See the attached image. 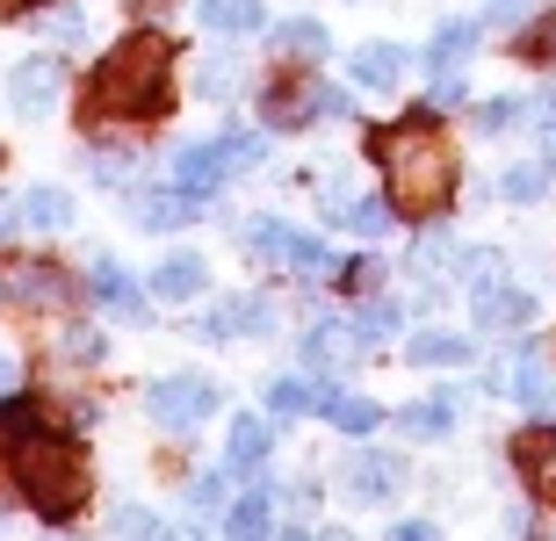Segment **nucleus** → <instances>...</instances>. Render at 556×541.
<instances>
[{
	"label": "nucleus",
	"mask_w": 556,
	"mask_h": 541,
	"mask_svg": "<svg viewBox=\"0 0 556 541\" xmlns=\"http://www.w3.org/2000/svg\"><path fill=\"white\" fill-rule=\"evenodd\" d=\"M369 152L383 159V188H391L397 217H441V209L455 203V181H463V167H455V145L427 124V116H413V124H391Z\"/></svg>",
	"instance_id": "nucleus-1"
},
{
	"label": "nucleus",
	"mask_w": 556,
	"mask_h": 541,
	"mask_svg": "<svg viewBox=\"0 0 556 541\" xmlns=\"http://www.w3.org/2000/svg\"><path fill=\"white\" fill-rule=\"evenodd\" d=\"M94 102H102L109 116H160V108L174 102V43L152 37V29L124 37L94 65Z\"/></svg>",
	"instance_id": "nucleus-2"
},
{
	"label": "nucleus",
	"mask_w": 556,
	"mask_h": 541,
	"mask_svg": "<svg viewBox=\"0 0 556 541\" xmlns=\"http://www.w3.org/2000/svg\"><path fill=\"white\" fill-rule=\"evenodd\" d=\"M15 484L37 499L43 520H73L80 499H87V462H80V448L59 440V434H22L15 440Z\"/></svg>",
	"instance_id": "nucleus-3"
},
{
	"label": "nucleus",
	"mask_w": 556,
	"mask_h": 541,
	"mask_svg": "<svg viewBox=\"0 0 556 541\" xmlns=\"http://www.w3.org/2000/svg\"><path fill=\"white\" fill-rule=\"evenodd\" d=\"M144 412L160 418L166 434H188V426H203L217 412V383H203V375H160L144 390Z\"/></svg>",
	"instance_id": "nucleus-4"
},
{
	"label": "nucleus",
	"mask_w": 556,
	"mask_h": 541,
	"mask_svg": "<svg viewBox=\"0 0 556 541\" xmlns=\"http://www.w3.org/2000/svg\"><path fill=\"white\" fill-rule=\"evenodd\" d=\"M59 94H65V65L59 59H22L15 73H8V108L29 116V124H43V116L59 108Z\"/></svg>",
	"instance_id": "nucleus-5"
},
{
	"label": "nucleus",
	"mask_w": 556,
	"mask_h": 541,
	"mask_svg": "<svg viewBox=\"0 0 556 541\" xmlns=\"http://www.w3.org/2000/svg\"><path fill=\"white\" fill-rule=\"evenodd\" d=\"M195 333L203 339H261V333H275V304L268 296H225V304H210L195 318Z\"/></svg>",
	"instance_id": "nucleus-6"
},
{
	"label": "nucleus",
	"mask_w": 556,
	"mask_h": 541,
	"mask_svg": "<svg viewBox=\"0 0 556 541\" xmlns=\"http://www.w3.org/2000/svg\"><path fill=\"white\" fill-rule=\"evenodd\" d=\"M514 469L542 505H556V418H542V426H528L514 440Z\"/></svg>",
	"instance_id": "nucleus-7"
},
{
	"label": "nucleus",
	"mask_w": 556,
	"mask_h": 541,
	"mask_svg": "<svg viewBox=\"0 0 556 541\" xmlns=\"http://www.w3.org/2000/svg\"><path fill=\"white\" fill-rule=\"evenodd\" d=\"M0 289L15 296V304H37V311H59L65 296H73V274L51 268V260H15V268L0 274Z\"/></svg>",
	"instance_id": "nucleus-8"
},
{
	"label": "nucleus",
	"mask_w": 556,
	"mask_h": 541,
	"mask_svg": "<svg viewBox=\"0 0 556 541\" xmlns=\"http://www.w3.org/2000/svg\"><path fill=\"white\" fill-rule=\"evenodd\" d=\"M340 484H348L362 505H376V499H391L397 484H405V462H397V455H376V448H362V455H348Z\"/></svg>",
	"instance_id": "nucleus-9"
},
{
	"label": "nucleus",
	"mask_w": 556,
	"mask_h": 541,
	"mask_svg": "<svg viewBox=\"0 0 556 541\" xmlns=\"http://www.w3.org/2000/svg\"><path fill=\"white\" fill-rule=\"evenodd\" d=\"M362 347H369V339H362V325H340V318H318V325L304 333V361H311V369L362 361Z\"/></svg>",
	"instance_id": "nucleus-10"
},
{
	"label": "nucleus",
	"mask_w": 556,
	"mask_h": 541,
	"mask_svg": "<svg viewBox=\"0 0 556 541\" xmlns=\"http://www.w3.org/2000/svg\"><path fill=\"white\" fill-rule=\"evenodd\" d=\"M261 116H268L275 130H304L311 116H318V80H275L268 94H261Z\"/></svg>",
	"instance_id": "nucleus-11"
},
{
	"label": "nucleus",
	"mask_w": 556,
	"mask_h": 541,
	"mask_svg": "<svg viewBox=\"0 0 556 541\" xmlns=\"http://www.w3.org/2000/svg\"><path fill=\"white\" fill-rule=\"evenodd\" d=\"M470 296H477V325H484V333H520V325L535 318V296H528V289H506V282L470 289Z\"/></svg>",
	"instance_id": "nucleus-12"
},
{
	"label": "nucleus",
	"mask_w": 556,
	"mask_h": 541,
	"mask_svg": "<svg viewBox=\"0 0 556 541\" xmlns=\"http://www.w3.org/2000/svg\"><path fill=\"white\" fill-rule=\"evenodd\" d=\"M506 390H514L535 418H556V369L542 355H520L514 369H506Z\"/></svg>",
	"instance_id": "nucleus-13"
},
{
	"label": "nucleus",
	"mask_w": 556,
	"mask_h": 541,
	"mask_svg": "<svg viewBox=\"0 0 556 541\" xmlns=\"http://www.w3.org/2000/svg\"><path fill=\"white\" fill-rule=\"evenodd\" d=\"M195 217H203V195H195V188H181V181L138 203V224L144 231H181V224H195Z\"/></svg>",
	"instance_id": "nucleus-14"
},
{
	"label": "nucleus",
	"mask_w": 556,
	"mask_h": 541,
	"mask_svg": "<svg viewBox=\"0 0 556 541\" xmlns=\"http://www.w3.org/2000/svg\"><path fill=\"white\" fill-rule=\"evenodd\" d=\"M87 173H94V181H130V173H138V138H130V130H94Z\"/></svg>",
	"instance_id": "nucleus-15"
},
{
	"label": "nucleus",
	"mask_w": 556,
	"mask_h": 541,
	"mask_svg": "<svg viewBox=\"0 0 556 541\" xmlns=\"http://www.w3.org/2000/svg\"><path fill=\"white\" fill-rule=\"evenodd\" d=\"M210 289V268L195 260V253H166L160 268H152V296H166V304H188V296Z\"/></svg>",
	"instance_id": "nucleus-16"
},
{
	"label": "nucleus",
	"mask_w": 556,
	"mask_h": 541,
	"mask_svg": "<svg viewBox=\"0 0 556 541\" xmlns=\"http://www.w3.org/2000/svg\"><path fill=\"white\" fill-rule=\"evenodd\" d=\"M174 181H181V188H195V195H217V188L231 181L225 145H188L181 159H174Z\"/></svg>",
	"instance_id": "nucleus-17"
},
{
	"label": "nucleus",
	"mask_w": 556,
	"mask_h": 541,
	"mask_svg": "<svg viewBox=\"0 0 556 541\" xmlns=\"http://www.w3.org/2000/svg\"><path fill=\"white\" fill-rule=\"evenodd\" d=\"M348 73H354V87H376V94H383V87L405 80V51H397V43H362Z\"/></svg>",
	"instance_id": "nucleus-18"
},
{
	"label": "nucleus",
	"mask_w": 556,
	"mask_h": 541,
	"mask_svg": "<svg viewBox=\"0 0 556 541\" xmlns=\"http://www.w3.org/2000/svg\"><path fill=\"white\" fill-rule=\"evenodd\" d=\"M268 448H275V426L261 412H239L231 418V469H261V462H268Z\"/></svg>",
	"instance_id": "nucleus-19"
},
{
	"label": "nucleus",
	"mask_w": 556,
	"mask_h": 541,
	"mask_svg": "<svg viewBox=\"0 0 556 541\" xmlns=\"http://www.w3.org/2000/svg\"><path fill=\"white\" fill-rule=\"evenodd\" d=\"M477 51V22H441V29H433V43H427V73H455V65L470 59Z\"/></svg>",
	"instance_id": "nucleus-20"
},
{
	"label": "nucleus",
	"mask_w": 556,
	"mask_h": 541,
	"mask_svg": "<svg viewBox=\"0 0 556 541\" xmlns=\"http://www.w3.org/2000/svg\"><path fill=\"white\" fill-rule=\"evenodd\" d=\"M22 224L29 231H65L73 224V195H65V188H29V195H22Z\"/></svg>",
	"instance_id": "nucleus-21"
},
{
	"label": "nucleus",
	"mask_w": 556,
	"mask_h": 541,
	"mask_svg": "<svg viewBox=\"0 0 556 541\" xmlns=\"http://www.w3.org/2000/svg\"><path fill=\"white\" fill-rule=\"evenodd\" d=\"M94 296H102L116 318H138V311H144V289L130 282L124 268H116V260H94Z\"/></svg>",
	"instance_id": "nucleus-22"
},
{
	"label": "nucleus",
	"mask_w": 556,
	"mask_h": 541,
	"mask_svg": "<svg viewBox=\"0 0 556 541\" xmlns=\"http://www.w3.org/2000/svg\"><path fill=\"white\" fill-rule=\"evenodd\" d=\"M261 0H203V29H217V37H253L261 29Z\"/></svg>",
	"instance_id": "nucleus-23"
},
{
	"label": "nucleus",
	"mask_w": 556,
	"mask_h": 541,
	"mask_svg": "<svg viewBox=\"0 0 556 541\" xmlns=\"http://www.w3.org/2000/svg\"><path fill=\"white\" fill-rule=\"evenodd\" d=\"M268 412H275V418L326 412V383H296V375H275V383H268Z\"/></svg>",
	"instance_id": "nucleus-24"
},
{
	"label": "nucleus",
	"mask_w": 556,
	"mask_h": 541,
	"mask_svg": "<svg viewBox=\"0 0 556 541\" xmlns=\"http://www.w3.org/2000/svg\"><path fill=\"white\" fill-rule=\"evenodd\" d=\"M405 355H413L419 369H463V361H470V339L463 333H413Z\"/></svg>",
	"instance_id": "nucleus-25"
},
{
	"label": "nucleus",
	"mask_w": 556,
	"mask_h": 541,
	"mask_svg": "<svg viewBox=\"0 0 556 541\" xmlns=\"http://www.w3.org/2000/svg\"><path fill=\"white\" fill-rule=\"evenodd\" d=\"M397 426H405L413 440H433V434H448V426H455V390L427 397V404H405V412H397Z\"/></svg>",
	"instance_id": "nucleus-26"
},
{
	"label": "nucleus",
	"mask_w": 556,
	"mask_h": 541,
	"mask_svg": "<svg viewBox=\"0 0 556 541\" xmlns=\"http://www.w3.org/2000/svg\"><path fill=\"white\" fill-rule=\"evenodd\" d=\"M391 217H397L391 195H383V203H376V195H362V203H340V209H332V224L362 231V239H383V231H391Z\"/></svg>",
	"instance_id": "nucleus-27"
},
{
	"label": "nucleus",
	"mask_w": 556,
	"mask_h": 541,
	"mask_svg": "<svg viewBox=\"0 0 556 541\" xmlns=\"http://www.w3.org/2000/svg\"><path fill=\"white\" fill-rule=\"evenodd\" d=\"M549 181H556V152H542V159H528V167L506 173L498 195H506V203H535V195H549Z\"/></svg>",
	"instance_id": "nucleus-28"
},
{
	"label": "nucleus",
	"mask_w": 556,
	"mask_h": 541,
	"mask_svg": "<svg viewBox=\"0 0 556 541\" xmlns=\"http://www.w3.org/2000/svg\"><path fill=\"white\" fill-rule=\"evenodd\" d=\"M282 268L289 274H304V282H326L340 260L326 253V239H304V231H289V253H282Z\"/></svg>",
	"instance_id": "nucleus-29"
},
{
	"label": "nucleus",
	"mask_w": 556,
	"mask_h": 541,
	"mask_svg": "<svg viewBox=\"0 0 556 541\" xmlns=\"http://www.w3.org/2000/svg\"><path fill=\"white\" fill-rule=\"evenodd\" d=\"M275 43H282L289 59H326V22H311V15H289L282 29H275Z\"/></svg>",
	"instance_id": "nucleus-30"
},
{
	"label": "nucleus",
	"mask_w": 556,
	"mask_h": 541,
	"mask_svg": "<svg viewBox=\"0 0 556 541\" xmlns=\"http://www.w3.org/2000/svg\"><path fill=\"white\" fill-rule=\"evenodd\" d=\"M268 527H275V491H268V484H253L247 499L231 505V534H268Z\"/></svg>",
	"instance_id": "nucleus-31"
},
{
	"label": "nucleus",
	"mask_w": 556,
	"mask_h": 541,
	"mask_svg": "<svg viewBox=\"0 0 556 541\" xmlns=\"http://www.w3.org/2000/svg\"><path fill=\"white\" fill-rule=\"evenodd\" d=\"M326 418L340 426V434H376V418H383V412H376L369 397H340V390H326Z\"/></svg>",
	"instance_id": "nucleus-32"
},
{
	"label": "nucleus",
	"mask_w": 556,
	"mask_h": 541,
	"mask_svg": "<svg viewBox=\"0 0 556 541\" xmlns=\"http://www.w3.org/2000/svg\"><path fill=\"white\" fill-rule=\"evenodd\" d=\"M455 253H463V246L448 239V224H433V217H427V231L413 239V268H419V274H433L441 260H455Z\"/></svg>",
	"instance_id": "nucleus-33"
},
{
	"label": "nucleus",
	"mask_w": 556,
	"mask_h": 541,
	"mask_svg": "<svg viewBox=\"0 0 556 541\" xmlns=\"http://www.w3.org/2000/svg\"><path fill=\"white\" fill-rule=\"evenodd\" d=\"M455 274H463L470 289H492V282H506V260H498L492 246H477V253H455Z\"/></svg>",
	"instance_id": "nucleus-34"
},
{
	"label": "nucleus",
	"mask_w": 556,
	"mask_h": 541,
	"mask_svg": "<svg viewBox=\"0 0 556 541\" xmlns=\"http://www.w3.org/2000/svg\"><path fill=\"white\" fill-rule=\"evenodd\" d=\"M231 87H239V65L231 59H203L195 65V94H203V102H231Z\"/></svg>",
	"instance_id": "nucleus-35"
},
{
	"label": "nucleus",
	"mask_w": 556,
	"mask_h": 541,
	"mask_svg": "<svg viewBox=\"0 0 556 541\" xmlns=\"http://www.w3.org/2000/svg\"><path fill=\"white\" fill-rule=\"evenodd\" d=\"M397 318H405V311H397L391 296H369V304H362V318H354V325H362V339H369V347H376V339H391V333H397Z\"/></svg>",
	"instance_id": "nucleus-36"
},
{
	"label": "nucleus",
	"mask_w": 556,
	"mask_h": 541,
	"mask_svg": "<svg viewBox=\"0 0 556 541\" xmlns=\"http://www.w3.org/2000/svg\"><path fill=\"white\" fill-rule=\"evenodd\" d=\"M217 145H225V167H231V173L261 167V138H253V130H225V138H217Z\"/></svg>",
	"instance_id": "nucleus-37"
},
{
	"label": "nucleus",
	"mask_w": 556,
	"mask_h": 541,
	"mask_svg": "<svg viewBox=\"0 0 556 541\" xmlns=\"http://www.w3.org/2000/svg\"><path fill=\"white\" fill-rule=\"evenodd\" d=\"M59 355L65 361H102V333H94V325H65V333H59Z\"/></svg>",
	"instance_id": "nucleus-38"
},
{
	"label": "nucleus",
	"mask_w": 556,
	"mask_h": 541,
	"mask_svg": "<svg viewBox=\"0 0 556 541\" xmlns=\"http://www.w3.org/2000/svg\"><path fill=\"white\" fill-rule=\"evenodd\" d=\"M247 246L261 253V260H282V253H289V224H275V217H261V224L247 231Z\"/></svg>",
	"instance_id": "nucleus-39"
},
{
	"label": "nucleus",
	"mask_w": 556,
	"mask_h": 541,
	"mask_svg": "<svg viewBox=\"0 0 556 541\" xmlns=\"http://www.w3.org/2000/svg\"><path fill=\"white\" fill-rule=\"evenodd\" d=\"M43 29H51L59 43H73V51L87 43V15H80V8H51V22H43Z\"/></svg>",
	"instance_id": "nucleus-40"
},
{
	"label": "nucleus",
	"mask_w": 556,
	"mask_h": 541,
	"mask_svg": "<svg viewBox=\"0 0 556 541\" xmlns=\"http://www.w3.org/2000/svg\"><path fill=\"white\" fill-rule=\"evenodd\" d=\"M520 124V102H477V130H514Z\"/></svg>",
	"instance_id": "nucleus-41"
},
{
	"label": "nucleus",
	"mask_w": 556,
	"mask_h": 541,
	"mask_svg": "<svg viewBox=\"0 0 556 541\" xmlns=\"http://www.w3.org/2000/svg\"><path fill=\"white\" fill-rule=\"evenodd\" d=\"M528 59H556V15H542L535 29H528Z\"/></svg>",
	"instance_id": "nucleus-42"
},
{
	"label": "nucleus",
	"mask_w": 556,
	"mask_h": 541,
	"mask_svg": "<svg viewBox=\"0 0 556 541\" xmlns=\"http://www.w3.org/2000/svg\"><path fill=\"white\" fill-rule=\"evenodd\" d=\"M463 94H470V87H463V73H433V108H455Z\"/></svg>",
	"instance_id": "nucleus-43"
},
{
	"label": "nucleus",
	"mask_w": 556,
	"mask_h": 541,
	"mask_svg": "<svg viewBox=\"0 0 556 541\" xmlns=\"http://www.w3.org/2000/svg\"><path fill=\"white\" fill-rule=\"evenodd\" d=\"M318 116H354V94H348V87H326V80H318Z\"/></svg>",
	"instance_id": "nucleus-44"
},
{
	"label": "nucleus",
	"mask_w": 556,
	"mask_h": 541,
	"mask_svg": "<svg viewBox=\"0 0 556 541\" xmlns=\"http://www.w3.org/2000/svg\"><path fill=\"white\" fill-rule=\"evenodd\" d=\"M348 268V289H376L383 282V260H340Z\"/></svg>",
	"instance_id": "nucleus-45"
},
{
	"label": "nucleus",
	"mask_w": 556,
	"mask_h": 541,
	"mask_svg": "<svg viewBox=\"0 0 556 541\" xmlns=\"http://www.w3.org/2000/svg\"><path fill=\"white\" fill-rule=\"evenodd\" d=\"M109 527H116V534H160V520H152V513H138V505H124Z\"/></svg>",
	"instance_id": "nucleus-46"
},
{
	"label": "nucleus",
	"mask_w": 556,
	"mask_h": 541,
	"mask_svg": "<svg viewBox=\"0 0 556 541\" xmlns=\"http://www.w3.org/2000/svg\"><path fill=\"white\" fill-rule=\"evenodd\" d=\"M535 124H542V138H549V145H556V80L542 87V102H535Z\"/></svg>",
	"instance_id": "nucleus-47"
},
{
	"label": "nucleus",
	"mask_w": 556,
	"mask_h": 541,
	"mask_svg": "<svg viewBox=\"0 0 556 541\" xmlns=\"http://www.w3.org/2000/svg\"><path fill=\"white\" fill-rule=\"evenodd\" d=\"M188 499H195V513H210V505L225 499V477H195V491H188Z\"/></svg>",
	"instance_id": "nucleus-48"
},
{
	"label": "nucleus",
	"mask_w": 556,
	"mask_h": 541,
	"mask_svg": "<svg viewBox=\"0 0 556 541\" xmlns=\"http://www.w3.org/2000/svg\"><path fill=\"white\" fill-rule=\"evenodd\" d=\"M15 383H22V375H15V361H8V355H0V397H8V390H15Z\"/></svg>",
	"instance_id": "nucleus-49"
},
{
	"label": "nucleus",
	"mask_w": 556,
	"mask_h": 541,
	"mask_svg": "<svg viewBox=\"0 0 556 541\" xmlns=\"http://www.w3.org/2000/svg\"><path fill=\"white\" fill-rule=\"evenodd\" d=\"M29 8H43V0H0V15H29Z\"/></svg>",
	"instance_id": "nucleus-50"
},
{
	"label": "nucleus",
	"mask_w": 556,
	"mask_h": 541,
	"mask_svg": "<svg viewBox=\"0 0 556 541\" xmlns=\"http://www.w3.org/2000/svg\"><path fill=\"white\" fill-rule=\"evenodd\" d=\"M15 224H22V209H0V239H8Z\"/></svg>",
	"instance_id": "nucleus-51"
},
{
	"label": "nucleus",
	"mask_w": 556,
	"mask_h": 541,
	"mask_svg": "<svg viewBox=\"0 0 556 541\" xmlns=\"http://www.w3.org/2000/svg\"><path fill=\"white\" fill-rule=\"evenodd\" d=\"M138 8H166V0H138Z\"/></svg>",
	"instance_id": "nucleus-52"
}]
</instances>
